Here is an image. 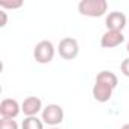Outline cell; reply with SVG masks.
<instances>
[{
  "mask_svg": "<svg viewBox=\"0 0 129 129\" xmlns=\"http://www.w3.org/2000/svg\"><path fill=\"white\" fill-rule=\"evenodd\" d=\"M120 129H129V123H126V124H123Z\"/></svg>",
  "mask_w": 129,
  "mask_h": 129,
  "instance_id": "cell-16",
  "label": "cell"
},
{
  "mask_svg": "<svg viewBox=\"0 0 129 129\" xmlns=\"http://www.w3.org/2000/svg\"><path fill=\"white\" fill-rule=\"evenodd\" d=\"M96 82H102V84L111 87L112 90L118 85V79H117V76H115L112 72H109V70H102V72H99L97 76H96Z\"/></svg>",
  "mask_w": 129,
  "mask_h": 129,
  "instance_id": "cell-10",
  "label": "cell"
},
{
  "mask_svg": "<svg viewBox=\"0 0 129 129\" xmlns=\"http://www.w3.org/2000/svg\"><path fill=\"white\" fill-rule=\"evenodd\" d=\"M21 6H23V2H21V0H15V2H6V0H2V2H0V8L17 9V8H21Z\"/></svg>",
  "mask_w": 129,
  "mask_h": 129,
  "instance_id": "cell-13",
  "label": "cell"
},
{
  "mask_svg": "<svg viewBox=\"0 0 129 129\" xmlns=\"http://www.w3.org/2000/svg\"><path fill=\"white\" fill-rule=\"evenodd\" d=\"M0 129H18L17 121L14 118H2L0 120Z\"/></svg>",
  "mask_w": 129,
  "mask_h": 129,
  "instance_id": "cell-12",
  "label": "cell"
},
{
  "mask_svg": "<svg viewBox=\"0 0 129 129\" xmlns=\"http://www.w3.org/2000/svg\"><path fill=\"white\" fill-rule=\"evenodd\" d=\"M58 53H59V56L62 59L72 61L79 55V43L72 37L62 38L59 41V44H58Z\"/></svg>",
  "mask_w": 129,
  "mask_h": 129,
  "instance_id": "cell-2",
  "label": "cell"
},
{
  "mask_svg": "<svg viewBox=\"0 0 129 129\" xmlns=\"http://www.w3.org/2000/svg\"><path fill=\"white\" fill-rule=\"evenodd\" d=\"M43 121L52 127H55L56 124H59L62 120H64V109L62 106L56 105V103H52V105H47L44 109H43Z\"/></svg>",
  "mask_w": 129,
  "mask_h": 129,
  "instance_id": "cell-4",
  "label": "cell"
},
{
  "mask_svg": "<svg viewBox=\"0 0 129 129\" xmlns=\"http://www.w3.org/2000/svg\"><path fill=\"white\" fill-rule=\"evenodd\" d=\"M126 49H127V53H129V41H127V46H126Z\"/></svg>",
  "mask_w": 129,
  "mask_h": 129,
  "instance_id": "cell-17",
  "label": "cell"
},
{
  "mask_svg": "<svg viewBox=\"0 0 129 129\" xmlns=\"http://www.w3.org/2000/svg\"><path fill=\"white\" fill-rule=\"evenodd\" d=\"M50 129H59V127H50Z\"/></svg>",
  "mask_w": 129,
  "mask_h": 129,
  "instance_id": "cell-18",
  "label": "cell"
},
{
  "mask_svg": "<svg viewBox=\"0 0 129 129\" xmlns=\"http://www.w3.org/2000/svg\"><path fill=\"white\" fill-rule=\"evenodd\" d=\"M41 109H43V102H41L40 97H35V96L26 97L21 103V112H24L26 117H34Z\"/></svg>",
  "mask_w": 129,
  "mask_h": 129,
  "instance_id": "cell-7",
  "label": "cell"
},
{
  "mask_svg": "<svg viewBox=\"0 0 129 129\" xmlns=\"http://www.w3.org/2000/svg\"><path fill=\"white\" fill-rule=\"evenodd\" d=\"M120 70H121V73H123L126 78H129V58H126V59L121 61V64H120Z\"/></svg>",
  "mask_w": 129,
  "mask_h": 129,
  "instance_id": "cell-14",
  "label": "cell"
},
{
  "mask_svg": "<svg viewBox=\"0 0 129 129\" xmlns=\"http://www.w3.org/2000/svg\"><path fill=\"white\" fill-rule=\"evenodd\" d=\"M0 15H2V23H0V26L5 27V26H6V21H8V15H6L5 11H0Z\"/></svg>",
  "mask_w": 129,
  "mask_h": 129,
  "instance_id": "cell-15",
  "label": "cell"
},
{
  "mask_svg": "<svg viewBox=\"0 0 129 129\" xmlns=\"http://www.w3.org/2000/svg\"><path fill=\"white\" fill-rule=\"evenodd\" d=\"M21 129H44V121L40 120L37 115L26 117L21 123Z\"/></svg>",
  "mask_w": 129,
  "mask_h": 129,
  "instance_id": "cell-11",
  "label": "cell"
},
{
  "mask_svg": "<svg viewBox=\"0 0 129 129\" xmlns=\"http://www.w3.org/2000/svg\"><path fill=\"white\" fill-rule=\"evenodd\" d=\"M112 88L102 84V82H94V87H93V97L100 102V103H105L108 102L111 97H112Z\"/></svg>",
  "mask_w": 129,
  "mask_h": 129,
  "instance_id": "cell-9",
  "label": "cell"
},
{
  "mask_svg": "<svg viewBox=\"0 0 129 129\" xmlns=\"http://www.w3.org/2000/svg\"><path fill=\"white\" fill-rule=\"evenodd\" d=\"M21 111L20 103L15 99H3L0 103V115L2 118H15Z\"/></svg>",
  "mask_w": 129,
  "mask_h": 129,
  "instance_id": "cell-5",
  "label": "cell"
},
{
  "mask_svg": "<svg viewBox=\"0 0 129 129\" xmlns=\"http://www.w3.org/2000/svg\"><path fill=\"white\" fill-rule=\"evenodd\" d=\"M123 41H124L123 32H118V30H106L102 35V38H100V46L103 49H114V47L120 46Z\"/></svg>",
  "mask_w": 129,
  "mask_h": 129,
  "instance_id": "cell-6",
  "label": "cell"
},
{
  "mask_svg": "<svg viewBox=\"0 0 129 129\" xmlns=\"http://www.w3.org/2000/svg\"><path fill=\"white\" fill-rule=\"evenodd\" d=\"M53 56H55V47H53V44H52L50 41H47V40L40 41V43L35 46V49H34V58H35V61L40 62V64H47V62H50V61L53 59Z\"/></svg>",
  "mask_w": 129,
  "mask_h": 129,
  "instance_id": "cell-3",
  "label": "cell"
},
{
  "mask_svg": "<svg viewBox=\"0 0 129 129\" xmlns=\"http://www.w3.org/2000/svg\"><path fill=\"white\" fill-rule=\"evenodd\" d=\"M105 23H106L108 30H118V32H123V27L126 26V15H124L123 12H120V11L109 12Z\"/></svg>",
  "mask_w": 129,
  "mask_h": 129,
  "instance_id": "cell-8",
  "label": "cell"
},
{
  "mask_svg": "<svg viewBox=\"0 0 129 129\" xmlns=\"http://www.w3.org/2000/svg\"><path fill=\"white\" fill-rule=\"evenodd\" d=\"M78 9L85 17H102L108 11V2L106 0H82L78 5Z\"/></svg>",
  "mask_w": 129,
  "mask_h": 129,
  "instance_id": "cell-1",
  "label": "cell"
}]
</instances>
